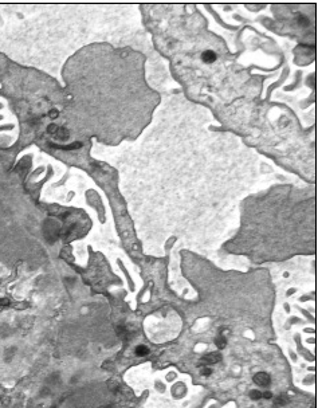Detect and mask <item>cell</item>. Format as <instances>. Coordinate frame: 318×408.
Listing matches in <instances>:
<instances>
[{
	"instance_id": "6da1fadb",
	"label": "cell",
	"mask_w": 318,
	"mask_h": 408,
	"mask_svg": "<svg viewBox=\"0 0 318 408\" xmlns=\"http://www.w3.org/2000/svg\"><path fill=\"white\" fill-rule=\"evenodd\" d=\"M254 381H255V384L259 387H267L270 384V376L265 373V372H259V373H256L254 376Z\"/></svg>"
},
{
	"instance_id": "7a4b0ae2",
	"label": "cell",
	"mask_w": 318,
	"mask_h": 408,
	"mask_svg": "<svg viewBox=\"0 0 318 408\" xmlns=\"http://www.w3.org/2000/svg\"><path fill=\"white\" fill-rule=\"evenodd\" d=\"M220 360V355L219 353H209L208 356H205L203 361L205 362V364H215V362H218Z\"/></svg>"
},
{
	"instance_id": "3957f363",
	"label": "cell",
	"mask_w": 318,
	"mask_h": 408,
	"mask_svg": "<svg viewBox=\"0 0 318 408\" xmlns=\"http://www.w3.org/2000/svg\"><path fill=\"white\" fill-rule=\"evenodd\" d=\"M149 353V348H146L145 345H138L136 348V356H146Z\"/></svg>"
},
{
	"instance_id": "277c9868",
	"label": "cell",
	"mask_w": 318,
	"mask_h": 408,
	"mask_svg": "<svg viewBox=\"0 0 318 408\" xmlns=\"http://www.w3.org/2000/svg\"><path fill=\"white\" fill-rule=\"evenodd\" d=\"M203 59L205 60V62H214V60L216 59V55L214 51H205L204 55H203Z\"/></svg>"
},
{
	"instance_id": "5b68a950",
	"label": "cell",
	"mask_w": 318,
	"mask_h": 408,
	"mask_svg": "<svg viewBox=\"0 0 318 408\" xmlns=\"http://www.w3.org/2000/svg\"><path fill=\"white\" fill-rule=\"evenodd\" d=\"M215 342H216V345H218V348H219V349H223L224 346L227 345V340H226V337H224V336H219L218 338H216Z\"/></svg>"
},
{
	"instance_id": "8992f818",
	"label": "cell",
	"mask_w": 318,
	"mask_h": 408,
	"mask_svg": "<svg viewBox=\"0 0 318 408\" xmlns=\"http://www.w3.org/2000/svg\"><path fill=\"white\" fill-rule=\"evenodd\" d=\"M250 397L254 400H259V399H262V392H259L258 389H252L250 392Z\"/></svg>"
},
{
	"instance_id": "52a82bcc",
	"label": "cell",
	"mask_w": 318,
	"mask_h": 408,
	"mask_svg": "<svg viewBox=\"0 0 318 408\" xmlns=\"http://www.w3.org/2000/svg\"><path fill=\"white\" fill-rule=\"evenodd\" d=\"M212 373V369L209 368V366H203V369H201V375H203V376H209Z\"/></svg>"
},
{
	"instance_id": "ba28073f",
	"label": "cell",
	"mask_w": 318,
	"mask_h": 408,
	"mask_svg": "<svg viewBox=\"0 0 318 408\" xmlns=\"http://www.w3.org/2000/svg\"><path fill=\"white\" fill-rule=\"evenodd\" d=\"M262 397H265V399H271V397H272V394H271V392L267 391V392H265V394H262Z\"/></svg>"
}]
</instances>
